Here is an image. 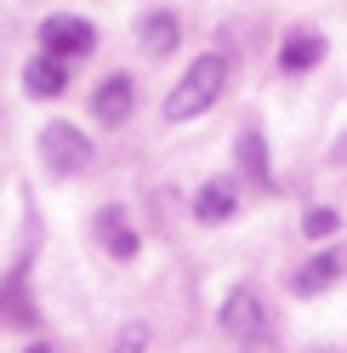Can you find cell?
Listing matches in <instances>:
<instances>
[{"label": "cell", "instance_id": "1", "mask_svg": "<svg viewBox=\"0 0 347 353\" xmlns=\"http://www.w3.org/2000/svg\"><path fill=\"white\" fill-rule=\"evenodd\" d=\"M222 85H228V63L205 52V57H193L188 63V74L171 85V97H165V120H200L205 108L222 97Z\"/></svg>", "mask_w": 347, "mask_h": 353}, {"label": "cell", "instance_id": "2", "mask_svg": "<svg viewBox=\"0 0 347 353\" xmlns=\"http://www.w3.org/2000/svg\"><path fill=\"white\" fill-rule=\"evenodd\" d=\"M40 160H46V171H57V176H80L85 165H92V143H85L80 125L52 120V125H40Z\"/></svg>", "mask_w": 347, "mask_h": 353}, {"label": "cell", "instance_id": "3", "mask_svg": "<svg viewBox=\"0 0 347 353\" xmlns=\"http://www.w3.org/2000/svg\"><path fill=\"white\" fill-rule=\"evenodd\" d=\"M40 46L46 52H57V57H85L97 46V29L85 23V17H46V23H40Z\"/></svg>", "mask_w": 347, "mask_h": 353}, {"label": "cell", "instance_id": "4", "mask_svg": "<svg viewBox=\"0 0 347 353\" xmlns=\"http://www.w3.org/2000/svg\"><path fill=\"white\" fill-rule=\"evenodd\" d=\"M23 92H29V97H63V92H69V57H57V52L29 57V69H23Z\"/></svg>", "mask_w": 347, "mask_h": 353}, {"label": "cell", "instance_id": "5", "mask_svg": "<svg viewBox=\"0 0 347 353\" xmlns=\"http://www.w3.org/2000/svg\"><path fill=\"white\" fill-rule=\"evenodd\" d=\"M222 325L233 330V336H262V296H256L251 285L228 291V302H222Z\"/></svg>", "mask_w": 347, "mask_h": 353}, {"label": "cell", "instance_id": "6", "mask_svg": "<svg viewBox=\"0 0 347 353\" xmlns=\"http://www.w3.org/2000/svg\"><path fill=\"white\" fill-rule=\"evenodd\" d=\"M92 114H97L103 125H125V120H132V80H125V74H108V80L97 85V97H92Z\"/></svg>", "mask_w": 347, "mask_h": 353}, {"label": "cell", "instance_id": "7", "mask_svg": "<svg viewBox=\"0 0 347 353\" xmlns=\"http://www.w3.org/2000/svg\"><path fill=\"white\" fill-rule=\"evenodd\" d=\"M341 268H347V256H341V251H324V256L308 262V268H296L291 291H296V296H319V291H330V285L341 279Z\"/></svg>", "mask_w": 347, "mask_h": 353}, {"label": "cell", "instance_id": "8", "mask_svg": "<svg viewBox=\"0 0 347 353\" xmlns=\"http://www.w3.org/2000/svg\"><path fill=\"white\" fill-rule=\"evenodd\" d=\"M233 205H240V194H233V183H222V176L193 194V216H200V223H228Z\"/></svg>", "mask_w": 347, "mask_h": 353}, {"label": "cell", "instance_id": "9", "mask_svg": "<svg viewBox=\"0 0 347 353\" xmlns=\"http://www.w3.org/2000/svg\"><path fill=\"white\" fill-rule=\"evenodd\" d=\"M177 17H171V12H148L143 17V23H137V40H143V52L148 57H165V52H177Z\"/></svg>", "mask_w": 347, "mask_h": 353}, {"label": "cell", "instance_id": "10", "mask_svg": "<svg viewBox=\"0 0 347 353\" xmlns=\"http://www.w3.org/2000/svg\"><path fill=\"white\" fill-rule=\"evenodd\" d=\"M319 57H324V40L308 34V29H296V34H285V46H279V69H285V74H302V69H313Z\"/></svg>", "mask_w": 347, "mask_h": 353}, {"label": "cell", "instance_id": "11", "mask_svg": "<svg viewBox=\"0 0 347 353\" xmlns=\"http://www.w3.org/2000/svg\"><path fill=\"white\" fill-rule=\"evenodd\" d=\"M233 154H240V171L251 176L256 188H273V176H268V148H262V131H240Z\"/></svg>", "mask_w": 347, "mask_h": 353}, {"label": "cell", "instance_id": "12", "mask_svg": "<svg viewBox=\"0 0 347 353\" xmlns=\"http://www.w3.org/2000/svg\"><path fill=\"white\" fill-rule=\"evenodd\" d=\"M97 234H103V245L114 251L120 262H132V256H137V234L125 228V216H120V211H103V216H97Z\"/></svg>", "mask_w": 347, "mask_h": 353}, {"label": "cell", "instance_id": "13", "mask_svg": "<svg viewBox=\"0 0 347 353\" xmlns=\"http://www.w3.org/2000/svg\"><path fill=\"white\" fill-rule=\"evenodd\" d=\"M336 228H341V216H336V211H324V205L302 216V234H308V239H330Z\"/></svg>", "mask_w": 347, "mask_h": 353}, {"label": "cell", "instance_id": "14", "mask_svg": "<svg viewBox=\"0 0 347 353\" xmlns=\"http://www.w3.org/2000/svg\"><path fill=\"white\" fill-rule=\"evenodd\" d=\"M29 353H52V347H46V342H34V347H29Z\"/></svg>", "mask_w": 347, "mask_h": 353}]
</instances>
